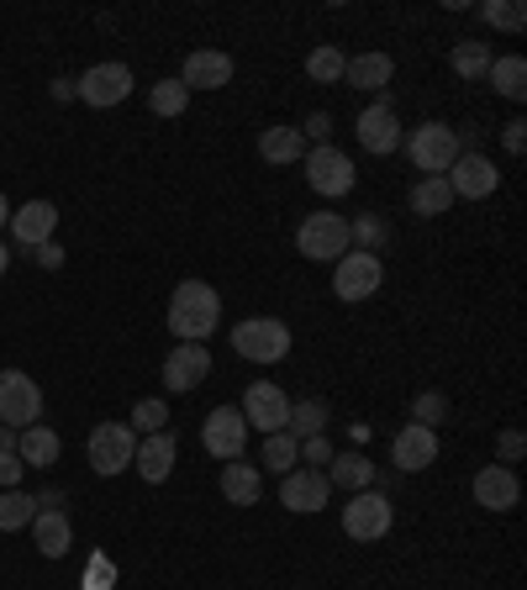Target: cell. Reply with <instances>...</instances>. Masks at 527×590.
<instances>
[{
    "label": "cell",
    "mask_w": 527,
    "mask_h": 590,
    "mask_svg": "<svg viewBox=\"0 0 527 590\" xmlns=\"http://www.w3.org/2000/svg\"><path fill=\"white\" fill-rule=\"evenodd\" d=\"M174 453H180V443H174V432H148L143 443H138V453H132V464H138V474H143L148 485H164L169 474H174Z\"/></svg>",
    "instance_id": "20"
},
{
    "label": "cell",
    "mask_w": 527,
    "mask_h": 590,
    "mask_svg": "<svg viewBox=\"0 0 527 590\" xmlns=\"http://www.w3.org/2000/svg\"><path fill=\"white\" fill-rule=\"evenodd\" d=\"M385 285V264L380 254H364V248H348L343 259L333 264V296L337 301H369Z\"/></svg>",
    "instance_id": "6"
},
{
    "label": "cell",
    "mask_w": 527,
    "mask_h": 590,
    "mask_svg": "<svg viewBox=\"0 0 527 590\" xmlns=\"http://www.w3.org/2000/svg\"><path fill=\"white\" fill-rule=\"evenodd\" d=\"M348 237H359V243H364V254H380V243H385V222H380V216H359V222H348Z\"/></svg>",
    "instance_id": "39"
},
{
    "label": "cell",
    "mask_w": 527,
    "mask_h": 590,
    "mask_svg": "<svg viewBox=\"0 0 527 590\" xmlns=\"http://www.w3.org/2000/svg\"><path fill=\"white\" fill-rule=\"evenodd\" d=\"M111 580H117L111 559H106V554H96V559H90V569H85V590H111Z\"/></svg>",
    "instance_id": "40"
},
{
    "label": "cell",
    "mask_w": 527,
    "mask_h": 590,
    "mask_svg": "<svg viewBox=\"0 0 527 590\" xmlns=\"http://www.w3.org/2000/svg\"><path fill=\"white\" fill-rule=\"evenodd\" d=\"M438 459V432H428V427L407 422L401 432H396V443H390V464L401 474H422Z\"/></svg>",
    "instance_id": "17"
},
{
    "label": "cell",
    "mask_w": 527,
    "mask_h": 590,
    "mask_svg": "<svg viewBox=\"0 0 527 590\" xmlns=\"http://www.w3.org/2000/svg\"><path fill=\"white\" fill-rule=\"evenodd\" d=\"M502 142H506V153H523V148H527V121H506Z\"/></svg>",
    "instance_id": "44"
},
{
    "label": "cell",
    "mask_w": 527,
    "mask_h": 590,
    "mask_svg": "<svg viewBox=\"0 0 527 590\" xmlns=\"http://www.w3.org/2000/svg\"><path fill=\"white\" fill-rule=\"evenodd\" d=\"M523 501V485H517V474L506 470V464H485L475 474V506L485 512H512Z\"/></svg>",
    "instance_id": "18"
},
{
    "label": "cell",
    "mask_w": 527,
    "mask_h": 590,
    "mask_svg": "<svg viewBox=\"0 0 527 590\" xmlns=\"http://www.w3.org/2000/svg\"><path fill=\"white\" fill-rule=\"evenodd\" d=\"M407 142V153H411V164L422 169V180H438V174H449V164L459 159V132L449 127V121H422Z\"/></svg>",
    "instance_id": "2"
},
{
    "label": "cell",
    "mask_w": 527,
    "mask_h": 590,
    "mask_svg": "<svg viewBox=\"0 0 527 590\" xmlns=\"http://www.w3.org/2000/svg\"><path fill=\"white\" fill-rule=\"evenodd\" d=\"M485 69H491V47L485 43H459L454 47V74H464V79H485Z\"/></svg>",
    "instance_id": "36"
},
{
    "label": "cell",
    "mask_w": 527,
    "mask_h": 590,
    "mask_svg": "<svg viewBox=\"0 0 527 590\" xmlns=\"http://www.w3.org/2000/svg\"><path fill=\"white\" fill-rule=\"evenodd\" d=\"M485 79H491V90H496V95H506V100H523V95H527V58H517V53L491 58Z\"/></svg>",
    "instance_id": "27"
},
{
    "label": "cell",
    "mask_w": 527,
    "mask_h": 590,
    "mask_svg": "<svg viewBox=\"0 0 527 590\" xmlns=\"http://www.w3.org/2000/svg\"><path fill=\"white\" fill-rule=\"evenodd\" d=\"M390 74H396L390 53H359V58L343 64V85H354V90H385Z\"/></svg>",
    "instance_id": "25"
},
{
    "label": "cell",
    "mask_w": 527,
    "mask_h": 590,
    "mask_svg": "<svg viewBox=\"0 0 527 590\" xmlns=\"http://www.w3.org/2000/svg\"><path fill=\"white\" fill-rule=\"evenodd\" d=\"M454 206V190H449V180L438 174V180H417L411 185V212L417 216H443Z\"/></svg>",
    "instance_id": "30"
},
{
    "label": "cell",
    "mask_w": 527,
    "mask_h": 590,
    "mask_svg": "<svg viewBox=\"0 0 527 590\" xmlns=\"http://www.w3.org/2000/svg\"><path fill=\"white\" fill-rule=\"evenodd\" d=\"M32 544H37V554H43V559H64V554L74 548L69 517H64L58 506H43V512L32 517Z\"/></svg>",
    "instance_id": "22"
},
{
    "label": "cell",
    "mask_w": 527,
    "mask_h": 590,
    "mask_svg": "<svg viewBox=\"0 0 527 590\" xmlns=\"http://www.w3.org/2000/svg\"><path fill=\"white\" fill-rule=\"evenodd\" d=\"M6 227L17 233V243L37 248V243H49L53 227H58V206H53V201H26V206H17V212H11V222H6Z\"/></svg>",
    "instance_id": "21"
},
{
    "label": "cell",
    "mask_w": 527,
    "mask_h": 590,
    "mask_svg": "<svg viewBox=\"0 0 527 590\" xmlns=\"http://www.w3.org/2000/svg\"><path fill=\"white\" fill-rule=\"evenodd\" d=\"M286 432L295 438V443H306V438H322V432H327V401H290Z\"/></svg>",
    "instance_id": "28"
},
{
    "label": "cell",
    "mask_w": 527,
    "mask_h": 590,
    "mask_svg": "<svg viewBox=\"0 0 527 590\" xmlns=\"http://www.w3.org/2000/svg\"><path fill=\"white\" fill-rule=\"evenodd\" d=\"M233 79V58L227 53H216V47H201V53H191L185 58V69H180V85L185 90H222Z\"/></svg>",
    "instance_id": "19"
},
{
    "label": "cell",
    "mask_w": 527,
    "mask_h": 590,
    "mask_svg": "<svg viewBox=\"0 0 527 590\" xmlns=\"http://www.w3.org/2000/svg\"><path fill=\"white\" fill-rule=\"evenodd\" d=\"M222 322V296L206 280H180L169 296V332L180 343H206Z\"/></svg>",
    "instance_id": "1"
},
{
    "label": "cell",
    "mask_w": 527,
    "mask_h": 590,
    "mask_svg": "<svg viewBox=\"0 0 527 590\" xmlns=\"http://www.w3.org/2000/svg\"><path fill=\"white\" fill-rule=\"evenodd\" d=\"M132 453H138V432L127 422H96V432H90V470L96 474H121L132 470Z\"/></svg>",
    "instance_id": "8"
},
{
    "label": "cell",
    "mask_w": 527,
    "mask_h": 590,
    "mask_svg": "<svg viewBox=\"0 0 527 590\" xmlns=\"http://www.w3.org/2000/svg\"><path fill=\"white\" fill-rule=\"evenodd\" d=\"M74 90H79L85 106H100V111H106V106H121V100L132 95V69H127V64H96V69L79 74Z\"/></svg>",
    "instance_id": "13"
},
{
    "label": "cell",
    "mask_w": 527,
    "mask_h": 590,
    "mask_svg": "<svg viewBox=\"0 0 527 590\" xmlns=\"http://www.w3.org/2000/svg\"><path fill=\"white\" fill-rule=\"evenodd\" d=\"M443 180H449V190L464 195V201H485V195H496V190H502V169L491 164L485 153H459Z\"/></svg>",
    "instance_id": "12"
},
{
    "label": "cell",
    "mask_w": 527,
    "mask_h": 590,
    "mask_svg": "<svg viewBox=\"0 0 527 590\" xmlns=\"http://www.w3.org/2000/svg\"><path fill=\"white\" fill-rule=\"evenodd\" d=\"M6 222H11V201L0 195V227H6Z\"/></svg>",
    "instance_id": "48"
},
{
    "label": "cell",
    "mask_w": 527,
    "mask_h": 590,
    "mask_svg": "<svg viewBox=\"0 0 527 590\" xmlns=\"http://www.w3.org/2000/svg\"><path fill=\"white\" fill-rule=\"evenodd\" d=\"M6 264H11V248H6V243H0V275H6Z\"/></svg>",
    "instance_id": "49"
},
{
    "label": "cell",
    "mask_w": 527,
    "mask_h": 590,
    "mask_svg": "<svg viewBox=\"0 0 527 590\" xmlns=\"http://www.w3.org/2000/svg\"><path fill=\"white\" fill-rule=\"evenodd\" d=\"M37 417H43L37 379L22 375V369H0V422L26 432V427H37Z\"/></svg>",
    "instance_id": "7"
},
{
    "label": "cell",
    "mask_w": 527,
    "mask_h": 590,
    "mask_svg": "<svg viewBox=\"0 0 527 590\" xmlns=\"http://www.w3.org/2000/svg\"><path fill=\"white\" fill-rule=\"evenodd\" d=\"M22 474H26V464L17 453H0V485H6V491H22Z\"/></svg>",
    "instance_id": "42"
},
{
    "label": "cell",
    "mask_w": 527,
    "mask_h": 590,
    "mask_svg": "<svg viewBox=\"0 0 527 590\" xmlns=\"http://www.w3.org/2000/svg\"><path fill=\"white\" fill-rule=\"evenodd\" d=\"M496 453H502V464H517V459L527 453V438L517 432V427H506L502 438H496Z\"/></svg>",
    "instance_id": "41"
},
{
    "label": "cell",
    "mask_w": 527,
    "mask_h": 590,
    "mask_svg": "<svg viewBox=\"0 0 527 590\" xmlns=\"http://www.w3.org/2000/svg\"><path fill=\"white\" fill-rule=\"evenodd\" d=\"M233 348L248 364H280L290 354V328L275 322V317H243L238 328H233Z\"/></svg>",
    "instance_id": "4"
},
{
    "label": "cell",
    "mask_w": 527,
    "mask_h": 590,
    "mask_svg": "<svg viewBox=\"0 0 527 590\" xmlns=\"http://www.w3.org/2000/svg\"><path fill=\"white\" fill-rule=\"evenodd\" d=\"M259 453H264V470H275V474H290L301 464V443H295L290 432H269Z\"/></svg>",
    "instance_id": "31"
},
{
    "label": "cell",
    "mask_w": 527,
    "mask_h": 590,
    "mask_svg": "<svg viewBox=\"0 0 527 590\" xmlns=\"http://www.w3.org/2000/svg\"><path fill=\"white\" fill-rule=\"evenodd\" d=\"M243 422L248 427H259L264 438L269 432H286V422H290V396L275 385V379H254L248 390H243Z\"/></svg>",
    "instance_id": "9"
},
{
    "label": "cell",
    "mask_w": 527,
    "mask_h": 590,
    "mask_svg": "<svg viewBox=\"0 0 527 590\" xmlns=\"http://www.w3.org/2000/svg\"><path fill=\"white\" fill-rule=\"evenodd\" d=\"M295 248H301V259H312V264H327V259L337 264L354 248V237H348V222L337 212H312L301 222V233H295Z\"/></svg>",
    "instance_id": "3"
},
{
    "label": "cell",
    "mask_w": 527,
    "mask_h": 590,
    "mask_svg": "<svg viewBox=\"0 0 527 590\" xmlns=\"http://www.w3.org/2000/svg\"><path fill=\"white\" fill-rule=\"evenodd\" d=\"M37 264H43V269H58V264H64V248H58V243H37Z\"/></svg>",
    "instance_id": "46"
},
{
    "label": "cell",
    "mask_w": 527,
    "mask_h": 590,
    "mask_svg": "<svg viewBox=\"0 0 527 590\" xmlns=\"http://www.w3.org/2000/svg\"><path fill=\"white\" fill-rule=\"evenodd\" d=\"M343 533L354 538V544H375L390 533V496L380 491H354L348 506H343Z\"/></svg>",
    "instance_id": "11"
},
{
    "label": "cell",
    "mask_w": 527,
    "mask_h": 590,
    "mask_svg": "<svg viewBox=\"0 0 527 590\" xmlns=\"http://www.w3.org/2000/svg\"><path fill=\"white\" fill-rule=\"evenodd\" d=\"M480 17H485L491 26H506V32H523V22H527V11L517 6V0H485Z\"/></svg>",
    "instance_id": "38"
},
{
    "label": "cell",
    "mask_w": 527,
    "mask_h": 590,
    "mask_svg": "<svg viewBox=\"0 0 527 590\" xmlns=\"http://www.w3.org/2000/svg\"><path fill=\"white\" fill-rule=\"evenodd\" d=\"M327 496H333V485H327V474L322 470H290L280 474V506L286 512H322L327 506Z\"/></svg>",
    "instance_id": "15"
},
{
    "label": "cell",
    "mask_w": 527,
    "mask_h": 590,
    "mask_svg": "<svg viewBox=\"0 0 527 590\" xmlns=\"http://www.w3.org/2000/svg\"><path fill=\"white\" fill-rule=\"evenodd\" d=\"M212 375V348L206 343H174L164 358V385L174 390V396H185V390H195L201 379Z\"/></svg>",
    "instance_id": "14"
},
{
    "label": "cell",
    "mask_w": 527,
    "mask_h": 590,
    "mask_svg": "<svg viewBox=\"0 0 527 590\" xmlns=\"http://www.w3.org/2000/svg\"><path fill=\"white\" fill-rule=\"evenodd\" d=\"M301 453H306L312 464H333V449H327V438H306V443H301Z\"/></svg>",
    "instance_id": "45"
},
{
    "label": "cell",
    "mask_w": 527,
    "mask_h": 590,
    "mask_svg": "<svg viewBox=\"0 0 527 590\" xmlns=\"http://www.w3.org/2000/svg\"><path fill=\"white\" fill-rule=\"evenodd\" d=\"M411 422L438 432V422H449V396H438V390H422L417 401H411Z\"/></svg>",
    "instance_id": "35"
},
{
    "label": "cell",
    "mask_w": 527,
    "mask_h": 590,
    "mask_svg": "<svg viewBox=\"0 0 527 590\" xmlns=\"http://www.w3.org/2000/svg\"><path fill=\"white\" fill-rule=\"evenodd\" d=\"M0 453H17V427L0 422Z\"/></svg>",
    "instance_id": "47"
},
{
    "label": "cell",
    "mask_w": 527,
    "mask_h": 590,
    "mask_svg": "<svg viewBox=\"0 0 527 590\" xmlns=\"http://www.w3.org/2000/svg\"><path fill=\"white\" fill-rule=\"evenodd\" d=\"M259 159L264 164H275V169L306 159V138H301V127H264L259 132Z\"/></svg>",
    "instance_id": "23"
},
{
    "label": "cell",
    "mask_w": 527,
    "mask_h": 590,
    "mask_svg": "<svg viewBox=\"0 0 527 590\" xmlns=\"http://www.w3.org/2000/svg\"><path fill=\"white\" fill-rule=\"evenodd\" d=\"M222 496L233 501V506H259V496H264L259 464H243V459L222 464Z\"/></svg>",
    "instance_id": "24"
},
{
    "label": "cell",
    "mask_w": 527,
    "mask_h": 590,
    "mask_svg": "<svg viewBox=\"0 0 527 590\" xmlns=\"http://www.w3.org/2000/svg\"><path fill=\"white\" fill-rule=\"evenodd\" d=\"M37 501L26 496V491H0V533H17V527H32V512Z\"/></svg>",
    "instance_id": "32"
},
{
    "label": "cell",
    "mask_w": 527,
    "mask_h": 590,
    "mask_svg": "<svg viewBox=\"0 0 527 590\" xmlns=\"http://www.w3.org/2000/svg\"><path fill=\"white\" fill-rule=\"evenodd\" d=\"M164 422H169V406L159 401V396H148V401L132 406V422H127V427H132V432H143V438H148V432H164Z\"/></svg>",
    "instance_id": "37"
},
{
    "label": "cell",
    "mask_w": 527,
    "mask_h": 590,
    "mask_svg": "<svg viewBox=\"0 0 527 590\" xmlns=\"http://www.w3.org/2000/svg\"><path fill=\"white\" fill-rule=\"evenodd\" d=\"M343 53L337 47H312V58H306V74H312V85H337L343 79Z\"/></svg>",
    "instance_id": "34"
},
{
    "label": "cell",
    "mask_w": 527,
    "mask_h": 590,
    "mask_svg": "<svg viewBox=\"0 0 527 590\" xmlns=\"http://www.w3.org/2000/svg\"><path fill=\"white\" fill-rule=\"evenodd\" d=\"M201 449L212 453V459H222V464L243 459V449H248V422H243L238 406H216L212 417L201 422Z\"/></svg>",
    "instance_id": "10"
},
{
    "label": "cell",
    "mask_w": 527,
    "mask_h": 590,
    "mask_svg": "<svg viewBox=\"0 0 527 590\" xmlns=\"http://www.w3.org/2000/svg\"><path fill=\"white\" fill-rule=\"evenodd\" d=\"M369 480H375V464L364 453H337L327 470V485H343V491H369Z\"/></svg>",
    "instance_id": "29"
},
{
    "label": "cell",
    "mask_w": 527,
    "mask_h": 590,
    "mask_svg": "<svg viewBox=\"0 0 527 590\" xmlns=\"http://www.w3.org/2000/svg\"><path fill=\"white\" fill-rule=\"evenodd\" d=\"M327 132H333V117H327V111H316V117L301 127V138L312 142V148H316V142H327Z\"/></svg>",
    "instance_id": "43"
},
{
    "label": "cell",
    "mask_w": 527,
    "mask_h": 590,
    "mask_svg": "<svg viewBox=\"0 0 527 590\" xmlns=\"http://www.w3.org/2000/svg\"><path fill=\"white\" fill-rule=\"evenodd\" d=\"M354 180H359V169H354V159H348L343 148H333V142L306 148V185H312L316 195L337 201V195H348V190H354Z\"/></svg>",
    "instance_id": "5"
},
{
    "label": "cell",
    "mask_w": 527,
    "mask_h": 590,
    "mask_svg": "<svg viewBox=\"0 0 527 590\" xmlns=\"http://www.w3.org/2000/svg\"><path fill=\"white\" fill-rule=\"evenodd\" d=\"M354 132H359L364 153H396V148H401V121H396V111H390L385 100L364 106L359 121H354Z\"/></svg>",
    "instance_id": "16"
},
{
    "label": "cell",
    "mask_w": 527,
    "mask_h": 590,
    "mask_svg": "<svg viewBox=\"0 0 527 590\" xmlns=\"http://www.w3.org/2000/svg\"><path fill=\"white\" fill-rule=\"evenodd\" d=\"M17 459L22 464H32V470H49L53 459H58V432L53 427H26V432H17Z\"/></svg>",
    "instance_id": "26"
},
{
    "label": "cell",
    "mask_w": 527,
    "mask_h": 590,
    "mask_svg": "<svg viewBox=\"0 0 527 590\" xmlns=\"http://www.w3.org/2000/svg\"><path fill=\"white\" fill-rule=\"evenodd\" d=\"M148 106H153V117H180V111L191 106V90H185L180 79H159V85L148 90Z\"/></svg>",
    "instance_id": "33"
}]
</instances>
